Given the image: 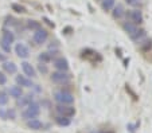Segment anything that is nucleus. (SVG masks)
Listing matches in <instances>:
<instances>
[{
  "label": "nucleus",
  "mask_w": 152,
  "mask_h": 133,
  "mask_svg": "<svg viewBox=\"0 0 152 133\" xmlns=\"http://www.w3.org/2000/svg\"><path fill=\"white\" fill-rule=\"evenodd\" d=\"M40 113V106L38 102H34L32 101L30 105H27L26 109L22 112V117H23L26 121H28V120H32V118H37L38 116H39Z\"/></svg>",
  "instance_id": "obj_1"
},
{
  "label": "nucleus",
  "mask_w": 152,
  "mask_h": 133,
  "mask_svg": "<svg viewBox=\"0 0 152 133\" xmlns=\"http://www.w3.org/2000/svg\"><path fill=\"white\" fill-rule=\"evenodd\" d=\"M54 100L58 102V104L62 105H72L74 104V96H73L70 92H66V90H59V92L54 93Z\"/></svg>",
  "instance_id": "obj_2"
},
{
  "label": "nucleus",
  "mask_w": 152,
  "mask_h": 133,
  "mask_svg": "<svg viewBox=\"0 0 152 133\" xmlns=\"http://www.w3.org/2000/svg\"><path fill=\"white\" fill-rule=\"evenodd\" d=\"M51 81L58 85L67 84V82L70 81V75L67 74L66 71H59V70H57V71H54L51 74Z\"/></svg>",
  "instance_id": "obj_3"
},
{
  "label": "nucleus",
  "mask_w": 152,
  "mask_h": 133,
  "mask_svg": "<svg viewBox=\"0 0 152 133\" xmlns=\"http://www.w3.org/2000/svg\"><path fill=\"white\" fill-rule=\"evenodd\" d=\"M126 15V19H128L131 23L133 24H141L143 23V14H141L140 9H132V11H128L125 12Z\"/></svg>",
  "instance_id": "obj_4"
},
{
  "label": "nucleus",
  "mask_w": 152,
  "mask_h": 133,
  "mask_svg": "<svg viewBox=\"0 0 152 133\" xmlns=\"http://www.w3.org/2000/svg\"><path fill=\"white\" fill-rule=\"evenodd\" d=\"M55 110H57L58 114H61V116H65V117H73L75 114V109L72 106V105H57L55 106Z\"/></svg>",
  "instance_id": "obj_5"
},
{
  "label": "nucleus",
  "mask_w": 152,
  "mask_h": 133,
  "mask_svg": "<svg viewBox=\"0 0 152 133\" xmlns=\"http://www.w3.org/2000/svg\"><path fill=\"white\" fill-rule=\"evenodd\" d=\"M47 38H49V32H47L46 30L39 28V30H37V31H34L32 42H34L35 44H43L47 41Z\"/></svg>",
  "instance_id": "obj_6"
},
{
  "label": "nucleus",
  "mask_w": 152,
  "mask_h": 133,
  "mask_svg": "<svg viewBox=\"0 0 152 133\" xmlns=\"http://www.w3.org/2000/svg\"><path fill=\"white\" fill-rule=\"evenodd\" d=\"M15 52H16V55L22 59H26L30 57V49L24 43H22V42L16 43V46H15Z\"/></svg>",
  "instance_id": "obj_7"
},
{
  "label": "nucleus",
  "mask_w": 152,
  "mask_h": 133,
  "mask_svg": "<svg viewBox=\"0 0 152 133\" xmlns=\"http://www.w3.org/2000/svg\"><path fill=\"white\" fill-rule=\"evenodd\" d=\"M82 58L85 59H89V61L92 62H101V55L98 54L97 51H94V50H90V49H85L82 50Z\"/></svg>",
  "instance_id": "obj_8"
},
{
  "label": "nucleus",
  "mask_w": 152,
  "mask_h": 133,
  "mask_svg": "<svg viewBox=\"0 0 152 133\" xmlns=\"http://www.w3.org/2000/svg\"><path fill=\"white\" fill-rule=\"evenodd\" d=\"M53 65L57 70L59 71H67L69 70V62H67L66 58H63V57H59V58H55L53 61Z\"/></svg>",
  "instance_id": "obj_9"
},
{
  "label": "nucleus",
  "mask_w": 152,
  "mask_h": 133,
  "mask_svg": "<svg viewBox=\"0 0 152 133\" xmlns=\"http://www.w3.org/2000/svg\"><path fill=\"white\" fill-rule=\"evenodd\" d=\"M22 70H23L24 75L26 77H28V78H34V77H37V70L34 69V66H32L31 63H28V62H22Z\"/></svg>",
  "instance_id": "obj_10"
},
{
  "label": "nucleus",
  "mask_w": 152,
  "mask_h": 133,
  "mask_svg": "<svg viewBox=\"0 0 152 133\" xmlns=\"http://www.w3.org/2000/svg\"><path fill=\"white\" fill-rule=\"evenodd\" d=\"M15 81H16L18 86H20V87H32L34 86L31 78H28V77H26V75H16Z\"/></svg>",
  "instance_id": "obj_11"
},
{
  "label": "nucleus",
  "mask_w": 152,
  "mask_h": 133,
  "mask_svg": "<svg viewBox=\"0 0 152 133\" xmlns=\"http://www.w3.org/2000/svg\"><path fill=\"white\" fill-rule=\"evenodd\" d=\"M32 101H34V96H32V94H26V96L22 94V96L16 100V105L19 108H26L27 105H30Z\"/></svg>",
  "instance_id": "obj_12"
},
{
  "label": "nucleus",
  "mask_w": 152,
  "mask_h": 133,
  "mask_svg": "<svg viewBox=\"0 0 152 133\" xmlns=\"http://www.w3.org/2000/svg\"><path fill=\"white\" fill-rule=\"evenodd\" d=\"M0 41L6 42L7 44H12L15 42L14 32H12L11 30H3V32H1V39H0Z\"/></svg>",
  "instance_id": "obj_13"
},
{
  "label": "nucleus",
  "mask_w": 152,
  "mask_h": 133,
  "mask_svg": "<svg viewBox=\"0 0 152 133\" xmlns=\"http://www.w3.org/2000/svg\"><path fill=\"white\" fill-rule=\"evenodd\" d=\"M113 11H112V16L115 17V19H121V17L125 15V9H124V6L120 3L115 4V7H113Z\"/></svg>",
  "instance_id": "obj_14"
},
{
  "label": "nucleus",
  "mask_w": 152,
  "mask_h": 133,
  "mask_svg": "<svg viewBox=\"0 0 152 133\" xmlns=\"http://www.w3.org/2000/svg\"><path fill=\"white\" fill-rule=\"evenodd\" d=\"M10 97H14L15 100H18L22 94H23V89L20 86H18V85H15V86H11L8 89V93H7Z\"/></svg>",
  "instance_id": "obj_15"
},
{
  "label": "nucleus",
  "mask_w": 152,
  "mask_h": 133,
  "mask_svg": "<svg viewBox=\"0 0 152 133\" xmlns=\"http://www.w3.org/2000/svg\"><path fill=\"white\" fill-rule=\"evenodd\" d=\"M1 67H3V70L6 73H8V74H15L16 73V70H18V67H16V65L14 63V62H11V61H4L3 62V65H1Z\"/></svg>",
  "instance_id": "obj_16"
},
{
  "label": "nucleus",
  "mask_w": 152,
  "mask_h": 133,
  "mask_svg": "<svg viewBox=\"0 0 152 133\" xmlns=\"http://www.w3.org/2000/svg\"><path fill=\"white\" fill-rule=\"evenodd\" d=\"M123 28H124V31L129 35V36H131V35H133L139 30L137 26H136V24H133V23H131V22H125V23L123 24Z\"/></svg>",
  "instance_id": "obj_17"
},
{
  "label": "nucleus",
  "mask_w": 152,
  "mask_h": 133,
  "mask_svg": "<svg viewBox=\"0 0 152 133\" xmlns=\"http://www.w3.org/2000/svg\"><path fill=\"white\" fill-rule=\"evenodd\" d=\"M27 126L32 130H39L43 128V124L38 118H32V120H28V121H27Z\"/></svg>",
  "instance_id": "obj_18"
},
{
  "label": "nucleus",
  "mask_w": 152,
  "mask_h": 133,
  "mask_svg": "<svg viewBox=\"0 0 152 133\" xmlns=\"http://www.w3.org/2000/svg\"><path fill=\"white\" fill-rule=\"evenodd\" d=\"M55 122H57L59 126H69L70 122H72V120H70L69 117H65V116L58 114V116L55 117Z\"/></svg>",
  "instance_id": "obj_19"
},
{
  "label": "nucleus",
  "mask_w": 152,
  "mask_h": 133,
  "mask_svg": "<svg viewBox=\"0 0 152 133\" xmlns=\"http://www.w3.org/2000/svg\"><path fill=\"white\" fill-rule=\"evenodd\" d=\"M38 59H39L42 63H49V62L53 59V52H49V51L40 52V54L38 55Z\"/></svg>",
  "instance_id": "obj_20"
},
{
  "label": "nucleus",
  "mask_w": 152,
  "mask_h": 133,
  "mask_svg": "<svg viewBox=\"0 0 152 133\" xmlns=\"http://www.w3.org/2000/svg\"><path fill=\"white\" fill-rule=\"evenodd\" d=\"M26 27H27L28 30H31V31H37V30L42 28V26H40V22L32 20V19H30V20L26 22Z\"/></svg>",
  "instance_id": "obj_21"
},
{
  "label": "nucleus",
  "mask_w": 152,
  "mask_h": 133,
  "mask_svg": "<svg viewBox=\"0 0 152 133\" xmlns=\"http://www.w3.org/2000/svg\"><path fill=\"white\" fill-rule=\"evenodd\" d=\"M116 0H101V7L104 11H110L115 7Z\"/></svg>",
  "instance_id": "obj_22"
},
{
  "label": "nucleus",
  "mask_w": 152,
  "mask_h": 133,
  "mask_svg": "<svg viewBox=\"0 0 152 133\" xmlns=\"http://www.w3.org/2000/svg\"><path fill=\"white\" fill-rule=\"evenodd\" d=\"M151 47H152V41L151 39H145V41L141 39V41L139 42V49H140L141 51H148Z\"/></svg>",
  "instance_id": "obj_23"
},
{
  "label": "nucleus",
  "mask_w": 152,
  "mask_h": 133,
  "mask_svg": "<svg viewBox=\"0 0 152 133\" xmlns=\"http://www.w3.org/2000/svg\"><path fill=\"white\" fill-rule=\"evenodd\" d=\"M144 36H145V31H144V30H137V31H136L135 34L131 35L129 38H131L132 41H135V42H140Z\"/></svg>",
  "instance_id": "obj_24"
},
{
  "label": "nucleus",
  "mask_w": 152,
  "mask_h": 133,
  "mask_svg": "<svg viewBox=\"0 0 152 133\" xmlns=\"http://www.w3.org/2000/svg\"><path fill=\"white\" fill-rule=\"evenodd\" d=\"M7 102H8V94L6 92H0V106L7 105Z\"/></svg>",
  "instance_id": "obj_25"
},
{
  "label": "nucleus",
  "mask_w": 152,
  "mask_h": 133,
  "mask_svg": "<svg viewBox=\"0 0 152 133\" xmlns=\"http://www.w3.org/2000/svg\"><path fill=\"white\" fill-rule=\"evenodd\" d=\"M11 8L14 9L15 12H18V14H23V12H26V8H24L23 6H20V4H16V3L12 4Z\"/></svg>",
  "instance_id": "obj_26"
},
{
  "label": "nucleus",
  "mask_w": 152,
  "mask_h": 133,
  "mask_svg": "<svg viewBox=\"0 0 152 133\" xmlns=\"http://www.w3.org/2000/svg\"><path fill=\"white\" fill-rule=\"evenodd\" d=\"M0 47L3 49V51H4V52H11V44H7L6 42L0 41Z\"/></svg>",
  "instance_id": "obj_27"
},
{
  "label": "nucleus",
  "mask_w": 152,
  "mask_h": 133,
  "mask_svg": "<svg viewBox=\"0 0 152 133\" xmlns=\"http://www.w3.org/2000/svg\"><path fill=\"white\" fill-rule=\"evenodd\" d=\"M126 4H129V6L132 7H139L141 4V0H125Z\"/></svg>",
  "instance_id": "obj_28"
},
{
  "label": "nucleus",
  "mask_w": 152,
  "mask_h": 133,
  "mask_svg": "<svg viewBox=\"0 0 152 133\" xmlns=\"http://www.w3.org/2000/svg\"><path fill=\"white\" fill-rule=\"evenodd\" d=\"M38 70H39L40 73H43V74H46L47 71H49V69H47V66L45 63H42L40 62V65H38Z\"/></svg>",
  "instance_id": "obj_29"
},
{
  "label": "nucleus",
  "mask_w": 152,
  "mask_h": 133,
  "mask_svg": "<svg viewBox=\"0 0 152 133\" xmlns=\"http://www.w3.org/2000/svg\"><path fill=\"white\" fill-rule=\"evenodd\" d=\"M7 84V75L3 71H0V86Z\"/></svg>",
  "instance_id": "obj_30"
},
{
  "label": "nucleus",
  "mask_w": 152,
  "mask_h": 133,
  "mask_svg": "<svg viewBox=\"0 0 152 133\" xmlns=\"http://www.w3.org/2000/svg\"><path fill=\"white\" fill-rule=\"evenodd\" d=\"M126 128H128V130L131 133H133L136 130V128H137V124H128V126H126Z\"/></svg>",
  "instance_id": "obj_31"
},
{
  "label": "nucleus",
  "mask_w": 152,
  "mask_h": 133,
  "mask_svg": "<svg viewBox=\"0 0 152 133\" xmlns=\"http://www.w3.org/2000/svg\"><path fill=\"white\" fill-rule=\"evenodd\" d=\"M7 113H8V117H10V118H11V120H14V118H15V110H14V109L8 110V112H7Z\"/></svg>",
  "instance_id": "obj_32"
},
{
  "label": "nucleus",
  "mask_w": 152,
  "mask_h": 133,
  "mask_svg": "<svg viewBox=\"0 0 152 133\" xmlns=\"http://www.w3.org/2000/svg\"><path fill=\"white\" fill-rule=\"evenodd\" d=\"M45 22H46L47 24H49V26H51V27H54V23H51V22L49 20V19H46V17H45Z\"/></svg>",
  "instance_id": "obj_33"
},
{
  "label": "nucleus",
  "mask_w": 152,
  "mask_h": 133,
  "mask_svg": "<svg viewBox=\"0 0 152 133\" xmlns=\"http://www.w3.org/2000/svg\"><path fill=\"white\" fill-rule=\"evenodd\" d=\"M4 61H6V57H4V55L0 52V62H4Z\"/></svg>",
  "instance_id": "obj_34"
},
{
  "label": "nucleus",
  "mask_w": 152,
  "mask_h": 133,
  "mask_svg": "<svg viewBox=\"0 0 152 133\" xmlns=\"http://www.w3.org/2000/svg\"><path fill=\"white\" fill-rule=\"evenodd\" d=\"M96 1H101V0H96Z\"/></svg>",
  "instance_id": "obj_35"
}]
</instances>
